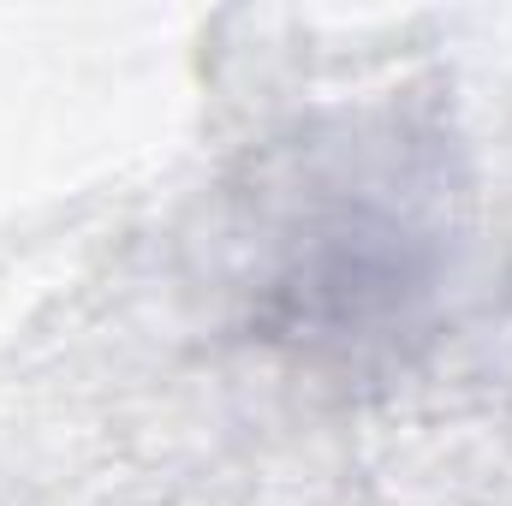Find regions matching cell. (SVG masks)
<instances>
[{"label":"cell","instance_id":"1","mask_svg":"<svg viewBox=\"0 0 512 506\" xmlns=\"http://www.w3.org/2000/svg\"><path fill=\"white\" fill-rule=\"evenodd\" d=\"M429 292L435 233L370 185H352L328 209L304 215L268 286L274 322L328 346H364L411 328Z\"/></svg>","mask_w":512,"mask_h":506}]
</instances>
